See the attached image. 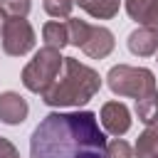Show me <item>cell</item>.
<instances>
[{"instance_id": "cell-1", "label": "cell", "mask_w": 158, "mask_h": 158, "mask_svg": "<svg viewBox=\"0 0 158 158\" xmlns=\"http://www.w3.org/2000/svg\"><path fill=\"white\" fill-rule=\"evenodd\" d=\"M106 133L94 111H52L30 136V158H104Z\"/></svg>"}, {"instance_id": "cell-2", "label": "cell", "mask_w": 158, "mask_h": 158, "mask_svg": "<svg viewBox=\"0 0 158 158\" xmlns=\"http://www.w3.org/2000/svg\"><path fill=\"white\" fill-rule=\"evenodd\" d=\"M99 89H101V77H99L96 69L81 64L74 57H64L59 77L40 96H42V101L47 106H54V109L84 106L86 101H91L99 94Z\"/></svg>"}, {"instance_id": "cell-3", "label": "cell", "mask_w": 158, "mask_h": 158, "mask_svg": "<svg viewBox=\"0 0 158 158\" xmlns=\"http://www.w3.org/2000/svg\"><path fill=\"white\" fill-rule=\"evenodd\" d=\"M62 64H64L62 49L44 44V47L37 49L35 57L25 64L20 79H22V84H25L27 91H32V94H44V91L54 84V79L59 77Z\"/></svg>"}, {"instance_id": "cell-4", "label": "cell", "mask_w": 158, "mask_h": 158, "mask_svg": "<svg viewBox=\"0 0 158 158\" xmlns=\"http://www.w3.org/2000/svg\"><path fill=\"white\" fill-rule=\"evenodd\" d=\"M67 30H69V44L79 47L91 59H104L116 47L114 32L109 27L89 25L86 20H79V17H67Z\"/></svg>"}, {"instance_id": "cell-5", "label": "cell", "mask_w": 158, "mask_h": 158, "mask_svg": "<svg viewBox=\"0 0 158 158\" xmlns=\"http://www.w3.org/2000/svg\"><path fill=\"white\" fill-rule=\"evenodd\" d=\"M106 84L116 96H131L141 99L148 91L156 89V74L146 67H131V64H116L106 74Z\"/></svg>"}, {"instance_id": "cell-6", "label": "cell", "mask_w": 158, "mask_h": 158, "mask_svg": "<svg viewBox=\"0 0 158 158\" xmlns=\"http://www.w3.org/2000/svg\"><path fill=\"white\" fill-rule=\"evenodd\" d=\"M0 40H2V52L10 57H25L27 52H32L37 42L35 30L27 22V17H15V15H7Z\"/></svg>"}, {"instance_id": "cell-7", "label": "cell", "mask_w": 158, "mask_h": 158, "mask_svg": "<svg viewBox=\"0 0 158 158\" xmlns=\"http://www.w3.org/2000/svg\"><path fill=\"white\" fill-rule=\"evenodd\" d=\"M99 121L106 133H111L114 138H121L131 128V111L121 101H106L99 111Z\"/></svg>"}, {"instance_id": "cell-8", "label": "cell", "mask_w": 158, "mask_h": 158, "mask_svg": "<svg viewBox=\"0 0 158 158\" xmlns=\"http://www.w3.org/2000/svg\"><path fill=\"white\" fill-rule=\"evenodd\" d=\"M30 114L27 101L17 91H2L0 94V121L7 126H20Z\"/></svg>"}, {"instance_id": "cell-9", "label": "cell", "mask_w": 158, "mask_h": 158, "mask_svg": "<svg viewBox=\"0 0 158 158\" xmlns=\"http://www.w3.org/2000/svg\"><path fill=\"white\" fill-rule=\"evenodd\" d=\"M128 49L136 57H151L158 52V30L153 27H136L128 35Z\"/></svg>"}, {"instance_id": "cell-10", "label": "cell", "mask_w": 158, "mask_h": 158, "mask_svg": "<svg viewBox=\"0 0 158 158\" xmlns=\"http://www.w3.org/2000/svg\"><path fill=\"white\" fill-rule=\"evenodd\" d=\"M126 12L138 25L158 30V0H126Z\"/></svg>"}, {"instance_id": "cell-11", "label": "cell", "mask_w": 158, "mask_h": 158, "mask_svg": "<svg viewBox=\"0 0 158 158\" xmlns=\"http://www.w3.org/2000/svg\"><path fill=\"white\" fill-rule=\"evenodd\" d=\"M74 5H79L84 12H89L96 20H111L118 15L121 0H74Z\"/></svg>"}, {"instance_id": "cell-12", "label": "cell", "mask_w": 158, "mask_h": 158, "mask_svg": "<svg viewBox=\"0 0 158 158\" xmlns=\"http://www.w3.org/2000/svg\"><path fill=\"white\" fill-rule=\"evenodd\" d=\"M133 156L136 158H156L158 156V123L146 126V131L136 138Z\"/></svg>"}, {"instance_id": "cell-13", "label": "cell", "mask_w": 158, "mask_h": 158, "mask_svg": "<svg viewBox=\"0 0 158 158\" xmlns=\"http://www.w3.org/2000/svg\"><path fill=\"white\" fill-rule=\"evenodd\" d=\"M136 116H138V121L146 123V126L158 123V89H153V91H148L146 96L136 99Z\"/></svg>"}, {"instance_id": "cell-14", "label": "cell", "mask_w": 158, "mask_h": 158, "mask_svg": "<svg viewBox=\"0 0 158 158\" xmlns=\"http://www.w3.org/2000/svg\"><path fill=\"white\" fill-rule=\"evenodd\" d=\"M42 40H44V44L57 47V49L67 47V44H69V30H67V22H59V20H49V22H44V27H42Z\"/></svg>"}, {"instance_id": "cell-15", "label": "cell", "mask_w": 158, "mask_h": 158, "mask_svg": "<svg viewBox=\"0 0 158 158\" xmlns=\"http://www.w3.org/2000/svg\"><path fill=\"white\" fill-rule=\"evenodd\" d=\"M44 12L49 17H72L74 0H44Z\"/></svg>"}, {"instance_id": "cell-16", "label": "cell", "mask_w": 158, "mask_h": 158, "mask_svg": "<svg viewBox=\"0 0 158 158\" xmlns=\"http://www.w3.org/2000/svg\"><path fill=\"white\" fill-rule=\"evenodd\" d=\"M104 158H133V148L123 138H114L111 143H106Z\"/></svg>"}, {"instance_id": "cell-17", "label": "cell", "mask_w": 158, "mask_h": 158, "mask_svg": "<svg viewBox=\"0 0 158 158\" xmlns=\"http://www.w3.org/2000/svg\"><path fill=\"white\" fill-rule=\"evenodd\" d=\"M2 7L7 15H15V17H27L32 2L30 0H2Z\"/></svg>"}, {"instance_id": "cell-18", "label": "cell", "mask_w": 158, "mask_h": 158, "mask_svg": "<svg viewBox=\"0 0 158 158\" xmlns=\"http://www.w3.org/2000/svg\"><path fill=\"white\" fill-rule=\"evenodd\" d=\"M0 158H20V151L15 148V143L2 136H0Z\"/></svg>"}, {"instance_id": "cell-19", "label": "cell", "mask_w": 158, "mask_h": 158, "mask_svg": "<svg viewBox=\"0 0 158 158\" xmlns=\"http://www.w3.org/2000/svg\"><path fill=\"white\" fill-rule=\"evenodd\" d=\"M5 20H7V12H5V7L0 5V37H2V27H5Z\"/></svg>"}, {"instance_id": "cell-20", "label": "cell", "mask_w": 158, "mask_h": 158, "mask_svg": "<svg viewBox=\"0 0 158 158\" xmlns=\"http://www.w3.org/2000/svg\"><path fill=\"white\" fill-rule=\"evenodd\" d=\"M156 158H158V156H156Z\"/></svg>"}, {"instance_id": "cell-21", "label": "cell", "mask_w": 158, "mask_h": 158, "mask_svg": "<svg viewBox=\"0 0 158 158\" xmlns=\"http://www.w3.org/2000/svg\"><path fill=\"white\" fill-rule=\"evenodd\" d=\"M156 62H158V59H156Z\"/></svg>"}]
</instances>
